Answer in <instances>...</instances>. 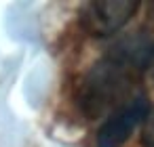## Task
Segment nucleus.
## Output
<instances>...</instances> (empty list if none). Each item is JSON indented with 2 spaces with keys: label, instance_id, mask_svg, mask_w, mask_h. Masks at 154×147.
I'll return each mask as SVG.
<instances>
[{
  "label": "nucleus",
  "instance_id": "nucleus-1",
  "mask_svg": "<svg viewBox=\"0 0 154 147\" xmlns=\"http://www.w3.org/2000/svg\"><path fill=\"white\" fill-rule=\"evenodd\" d=\"M139 72L129 67L127 63L103 55L82 78L80 93H78V105L85 111L87 118H99L101 113L110 109H118L120 101L129 95L133 88L135 76Z\"/></svg>",
  "mask_w": 154,
  "mask_h": 147
},
{
  "label": "nucleus",
  "instance_id": "nucleus-2",
  "mask_svg": "<svg viewBox=\"0 0 154 147\" xmlns=\"http://www.w3.org/2000/svg\"><path fill=\"white\" fill-rule=\"evenodd\" d=\"M139 4L131 0H91L80 7V28L91 38H110L120 32L137 13Z\"/></svg>",
  "mask_w": 154,
  "mask_h": 147
},
{
  "label": "nucleus",
  "instance_id": "nucleus-3",
  "mask_svg": "<svg viewBox=\"0 0 154 147\" xmlns=\"http://www.w3.org/2000/svg\"><path fill=\"white\" fill-rule=\"evenodd\" d=\"M150 113V97L146 93H135L125 105L112 111L97 130V147H120L131 132L146 122Z\"/></svg>",
  "mask_w": 154,
  "mask_h": 147
},
{
  "label": "nucleus",
  "instance_id": "nucleus-4",
  "mask_svg": "<svg viewBox=\"0 0 154 147\" xmlns=\"http://www.w3.org/2000/svg\"><path fill=\"white\" fill-rule=\"evenodd\" d=\"M141 145L143 147H154V111L148 113L143 128H141Z\"/></svg>",
  "mask_w": 154,
  "mask_h": 147
},
{
  "label": "nucleus",
  "instance_id": "nucleus-5",
  "mask_svg": "<svg viewBox=\"0 0 154 147\" xmlns=\"http://www.w3.org/2000/svg\"><path fill=\"white\" fill-rule=\"evenodd\" d=\"M148 67H152V74H154V53H152V59H150V65Z\"/></svg>",
  "mask_w": 154,
  "mask_h": 147
}]
</instances>
